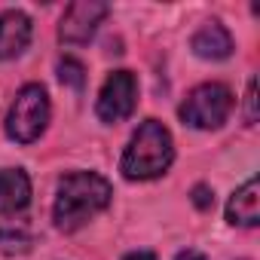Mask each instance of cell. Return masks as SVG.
Returning a JSON list of instances; mask_svg holds the SVG:
<instances>
[{
	"instance_id": "obj_12",
	"label": "cell",
	"mask_w": 260,
	"mask_h": 260,
	"mask_svg": "<svg viewBox=\"0 0 260 260\" xmlns=\"http://www.w3.org/2000/svg\"><path fill=\"white\" fill-rule=\"evenodd\" d=\"M58 80L64 86H71L74 92H80L86 86V68L77 61V58H61L58 61Z\"/></svg>"
},
{
	"instance_id": "obj_16",
	"label": "cell",
	"mask_w": 260,
	"mask_h": 260,
	"mask_svg": "<svg viewBox=\"0 0 260 260\" xmlns=\"http://www.w3.org/2000/svg\"><path fill=\"white\" fill-rule=\"evenodd\" d=\"M122 260H156L150 251H132V254H125Z\"/></svg>"
},
{
	"instance_id": "obj_11",
	"label": "cell",
	"mask_w": 260,
	"mask_h": 260,
	"mask_svg": "<svg viewBox=\"0 0 260 260\" xmlns=\"http://www.w3.org/2000/svg\"><path fill=\"white\" fill-rule=\"evenodd\" d=\"M31 245H34V239H31L28 226H22V223L0 226V251L4 254H25V251H31Z\"/></svg>"
},
{
	"instance_id": "obj_10",
	"label": "cell",
	"mask_w": 260,
	"mask_h": 260,
	"mask_svg": "<svg viewBox=\"0 0 260 260\" xmlns=\"http://www.w3.org/2000/svg\"><path fill=\"white\" fill-rule=\"evenodd\" d=\"M31 202V178L22 169H0V217L19 214Z\"/></svg>"
},
{
	"instance_id": "obj_7",
	"label": "cell",
	"mask_w": 260,
	"mask_h": 260,
	"mask_svg": "<svg viewBox=\"0 0 260 260\" xmlns=\"http://www.w3.org/2000/svg\"><path fill=\"white\" fill-rule=\"evenodd\" d=\"M31 43V19L22 10L0 13V61L19 58Z\"/></svg>"
},
{
	"instance_id": "obj_5",
	"label": "cell",
	"mask_w": 260,
	"mask_h": 260,
	"mask_svg": "<svg viewBox=\"0 0 260 260\" xmlns=\"http://www.w3.org/2000/svg\"><path fill=\"white\" fill-rule=\"evenodd\" d=\"M135 104H138V77L132 71H113L98 92L95 113L101 122H122L132 116Z\"/></svg>"
},
{
	"instance_id": "obj_4",
	"label": "cell",
	"mask_w": 260,
	"mask_h": 260,
	"mask_svg": "<svg viewBox=\"0 0 260 260\" xmlns=\"http://www.w3.org/2000/svg\"><path fill=\"white\" fill-rule=\"evenodd\" d=\"M181 119L184 125L193 128H220L226 116L233 113V92L223 83H202L196 86L184 104H181Z\"/></svg>"
},
{
	"instance_id": "obj_6",
	"label": "cell",
	"mask_w": 260,
	"mask_h": 260,
	"mask_svg": "<svg viewBox=\"0 0 260 260\" xmlns=\"http://www.w3.org/2000/svg\"><path fill=\"white\" fill-rule=\"evenodd\" d=\"M110 7L104 0H77L71 4L61 16V25H58V40L68 43V46H83L95 37L98 25L107 19Z\"/></svg>"
},
{
	"instance_id": "obj_13",
	"label": "cell",
	"mask_w": 260,
	"mask_h": 260,
	"mask_svg": "<svg viewBox=\"0 0 260 260\" xmlns=\"http://www.w3.org/2000/svg\"><path fill=\"white\" fill-rule=\"evenodd\" d=\"M245 122L248 125L257 122V80H248V92H245Z\"/></svg>"
},
{
	"instance_id": "obj_1",
	"label": "cell",
	"mask_w": 260,
	"mask_h": 260,
	"mask_svg": "<svg viewBox=\"0 0 260 260\" xmlns=\"http://www.w3.org/2000/svg\"><path fill=\"white\" fill-rule=\"evenodd\" d=\"M110 184L95 172H71L58 181L52 220L61 233H74L83 223H89L98 211L110 205Z\"/></svg>"
},
{
	"instance_id": "obj_3",
	"label": "cell",
	"mask_w": 260,
	"mask_h": 260,
	"mask_svg": "<svg viewBox=\"0 0 260 260\" xmlns=\"http://www.w3.org/2000/svg\"><path fill=\"white\" fill-rule=\"evenodd\" d=\"M49 122V95L40 83H28L19 89L10 113H7V135L16 144H34Z\"/></svg>"
},
{
	"instance_id": "obj_2",
	"label": "cell",
	"mask_w": 260,
	"mask_h": 260,
	"mask_svg": "<svg viewBox=\"0 0 260 260\" xmlns=\"http://www.w3.org/2000/svg\"><path fill=\"white\" fill-rule=\"evenodd\" d=\"M172 162H175L172 132L159 119H147L138 125V132L128 141V147L119 159V172L128 181H150V178L166 175Z\"/></svg>"
},
{
	"instance_id": "obj_14",
	"label": "cell",
	"mask_w": 260,
	"mask_h": 260,
	"mask_svg": "<svg viewBox=\"0 0 260 260\" xmlns=\"http://www.w3.org/2000/svg\"><path fill=\"white\" fill-rule=\"evenodd\" d=\"M193 205H196L199 211H208V208L214 205V193H211V187H205V184L193 187Z\"/></svg>"
},
{
	"instance_id": "obj_9",
	"label": "cell",
	"mask_w": 260,
	"mask_h": 260,
	"mask_svg": "<svg viewBox=\"0 0 260 260\" xmlns=\"http://www.w3.org/2000/svg\"><path fill=\"white\" fill-rule=\"evenodd\" d=\"M260 184L257 178H248L226 202V220L233 226H257L260 223Z\"/></svg>"
},
{
	"instance_id": "obj_15",
	"label": "cell",
	"mask_w": 260,
	"mask_h": 260,
	"mask_svg": "<svg viewBox=\"0 0 260 260\" xmlns=\"http://www.w3.org/2000/svg\"><path fill=\"white\" fill-rule=\"evenodd\" d=\"M175 260H205V254H202V251H196V248H187V251H181Z\"/></svg>"
},
{
	"instance_id": "obj_8",
	"label": "cell",
	"mask_w": 260,
	"mask_h": 260,
	"mask_svg": "<svg viewBox=\"0 0 260 260\" xmlns=\"http://www.w3.org/2000/svg\"><path fill=\"white\" fill-rule=\"evenodd\" d=\"M190 49H193L199 58H205V61H223V58L233 55V37H230V31H226L220 22H205V25L193 34Z\"/></svg>"
}]
</instances>
